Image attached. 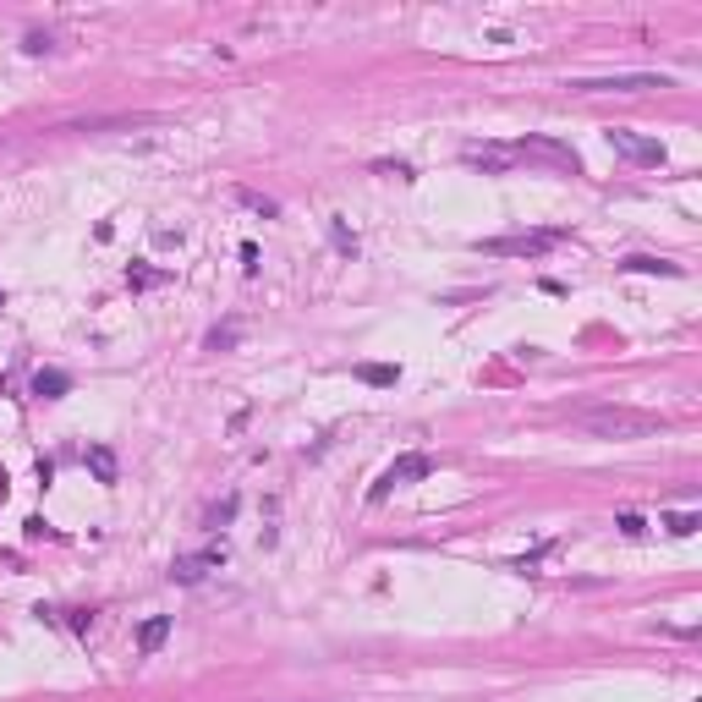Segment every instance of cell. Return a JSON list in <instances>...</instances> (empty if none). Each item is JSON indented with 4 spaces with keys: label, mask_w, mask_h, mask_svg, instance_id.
<instances>
[{
    "label": "cell",
    "mask_w": 702,
    "mask_h": 702,
    "mask_svg": "<svg viewBox=\"0 0 702 702\" xmlns=\"http://www.w3.org/2000/svg\"><path fill=\"white\" fill-rule=\"evenodd\" d=\"M664 428L658 412H637V407H598V412H582V433L593 439H647Z\"/></svg>",
    "instance_id": "6da1fadb"
},
{
    "label": "cell",
    "mask_w": 702,
    "mask_h": 702,
    "mask_svg": "<svg viewBox=\"0 0 702 702\" xmlns=\"http://www.w3.org/2000/svg\"><path fill=\"white\" fill-rule=\"evenodd\" d=\"M560 242H565V231H521V236H489V242H472V247L483 258H544Z\"/></svg>",
    "instance_id": "7a4b0ae2"
},
{
    "label": "cell",
    "mask_w": 702,
    "mask_h": 702,
    "mask_svg": "<svg viewBox=\"0 0 702 702\" xmlns=\"http://www.w3.org/2000/svg\"><path fill=\"white\" fill-rule=\"evenodd\" d=\"M433 472V461L423 456V450H407V456H395L379 477H373V489H368V505H379V500H390L395 489H407V483H423Z\"/></svg>",
    "instance_id": "3957f363"
},
{
    "label": "cell",
    "mask_w": 702,
    "mask_h": 702,
    "mask_svg": "<svg viewBox=\"0 0 702 702\" xmlns=\"http://www.w3.org/2000/svg\"><path fill=\"white\" fill-rule=\"evenodd\" d=\"M647 88H670L664 72H621V77H577L570 94H647Z\"/></svg>",
    "instance_id": "277c9868"
},
{
    "label": "cell",
    "mask_w": 702,
    "mask_h": 702,
    "mask_svg": "<svg viewBox=\"0 0 702 702\" xmlns=\"http://www.w3.org/2000/svg\"><path fill=\"white\" fill-rule=\"evenodd\" d=\"M604 138H609L614 154H626L631 165H664V143H658V138H642V132H631V126H609Z\"/></svg>",
    "instance_id": "5b68a950"
},
{
    "label": "cell",
    "mask_w": 702,
    "mask_h": 702,
    "mask_svg": "<svg viewBox=\"0 0 702 702\" xmlns=\"http://www.w3.org/2000/svg\"><path fill=\"white\" fill-rule=\"evenodd\" d=\"M510 154H516V159L538 154V159H554V165H565V170H577V165H582V159H577V149L560 143V138H544V132H526V138H516V143H510Z\"/></svg>",
    "instance_id": "8992f818"
},
{
    "label": "cell",
    "mask_w": 702,
    "mask_h": 702,
    "mask_svg": "<svg viewBox=\"0 0 702 702\" xmlns=\"http://www.w3.org/2000/svg\"><path fill=\"white\" fill-rule=\"evenodd\" d=\"M226 565V549H198V554H176L170 560V582H182V587H198L209 570Z\"/></svg>",
    "instance_id": "52a82bcc"
},
{
    "label": "cell",
    "mask_w": 702,
    "mask_h": 702,
    "mask_svg": "<svg viewBox=\"0 0 702 702\" xmlns=\"http://www.w3.org/2000/svg\"><path fill=\"white\" fill-rule=\"evenodd\" d=\"M461 159L477 165V170H489V176H510V170H516L510 143H461Z\"/></svg>",
    "instance_id": "ba28073f"
},
{
    "label": "cell",
    "mask_w": 702,
    "mask_h": 702,
    "mask_svg": "<svg viewBox=\"0 0 702 702\" xmlns=\"http://www.w3.org/2000/svg\"><path fill=\"white\" fill-rule=\"evenodd\" d=\"M621 270H626V275H664V280H681V263L653 258V253H631V258H621Z\"/></svg>",
    "instance_id": "9c48e42d"
},
{
    "label": "cell",
    "mask_w": 702,
    "mask_h": 702,
    "mask_svg": "<svg viewBox=\"0 0 702 702\" xmlns=\"http://www.w3.org/2000/svg\"><path fill=\"white\" fill-rule=\"evenodd\" d=\"M66 390H72V373H66V368H39V373H33V395H39V401H61Z\"/></svg>",
    "instance_id": "30bf717a"
},
{
    "label": "cell",
    "mask_w": 702,
    "mask_h": 702,
    "mask_svg": "<svg viewBox=\"0 0 702 702\" xmlns=\"http://www.w3.org/2000/svg\"><path fill=\"white\" fill-rule=\"evenodd\" d=\"M165 637H170V614H154V621H143V626H138V653L154 658V653L165 647Z\"/></svg>",
    "instance_id": "8fae6325"
},
{
    "label": "cell",
    "mask_w": 702,
    "mask_h": 702,
    "mask_svg": "<svg viewBox=\"0 0 702 702\" xmlns=\"http://www.w3.org/2000/svg\"><path fill=\"white\" fill-rule=\"evenodd\" d=\"M82 461H88V472H94L99 483H116V450H110V445H88Z\"/></svg>",
    "instance_id": "7c38bea8"
},
{
    "label": "cell",
    "mask_w": 702,
    "mask_h": 702,
    "mask_svg": "<svg viewBox=\"0 0 702 702\" xmlns=\"http://www.w3.org/2000/svg\"><path fill=\"white\" fill-rule=\"evenodd\" d=\"M357 379L384 390V384H395V379H401V368H390V363H363V368H357Z\"/></svg>",
    "instance_id": "4fadbf2b"
},
{
    "label": "cell",
    "mask_w": 702,
    "mask_h": 702,
    "mask_svg": "<svg viewBox=\"0 0 702 702\" xmlns=\"http://www.w3.org/2000/svg\"><path fill=\"white\" fill-rule=\"evenodd\" d=\"M236 198H242L253 214H263V219H275V214H280V203H275V198H263V193H253V187H236Z\"/></svg>",
    "instance_id": "5bb4252c"
},
{
    "label": "cell",
    "mask_w": 702,
    "mask_h": 702,
    "mask_svg": "<svg viewBox=\"0 0 702 702\" xmlns=\"http://www.w3.org/2000/svg\"><path fill=\"white\" fill-rule=\"evenodd\" d=\"M236 340H242V330H236V324H214V330H209V340H203V346H209V351H231V346H236Z\"/></svg>",
    "instance_id": "9a60e30c"
},
{
    "label": "cell",
    "mask_w": 702,
    "mask_h": 702,
    "mask_svg": "<svg viewBox=\"0 0 702 702\" xmlns=\"http://www.w3.org/2000/svg\"><path fill=\"white\" fill-rule=\"evenodd\" d=\"M664 526H670V533H675V538H691V533H697V526H702V516H691V510H681V516H664Z\"/></svg>",
    "instance_id": "2e32d148"
},
{
    "label": "cell",
    "mask_w": 702,
    "mask_h": 702,
    "mask_svg": "<svg viewBox=\"0 0 702 702\" xmlns=\"http://www.w3.org/2000/svg\"><path fill=\"white\" fill-rule=\"evenodd\" d=\"M330 236H335V247H340V253H357V236L346 231V219H340V214L330 219Z\"/></svg>",
    "instance_id": "e0dca14e"
},
{
    "label": "cell",
    "mask_w": 702,
    "mask_h": 702,
    "mask_svg": "<svg viewBox=\"0 0 702 702\" xmlns=\"http://www.w3.org/2000/svg\"><path fill=\"white\" fill-rule=\"evenodd\" d=\"M226 521H236V494L219 500V505H209V526H226Z\"/></svg>",
    "instance_id": "ac0fdd59"
},
{
    "label": "cell",
    "mask_w": 702,
    "mask_h": 702,
    "mask_svg": "<svg viewBox=\"0 0 702 702\" xmlns=\"http://www.w3.org/2000/svg\"><path fill=\"white\" fill-rule=\"evenodd\" d=\"M614 526H621V533H626V538H642V533H647V521H642L637 510H626V516H621V521H614Z\"/></svg>",
    "instance_id": "d6986e66"
},
{
    "label": "cell",
    "mask_w": 702,
    "mask_h": 702,
    "mask_svg": "<svg viewBox=\"0 0 702 702\" xmlns=\"http://www.w3.org/2000/svg\"><path fill=\"white\" fill-rule=\"evenodd\" d=\"M126 280H132V291H143V286H159V280H165V270H132Z\"/></svg>",
    "instance_id": "ffe728a7"
},
{
    "label": "cell",
    "mask_w": 702,
    "mask_h": 702,
    "mask_svg": "<svg viewBox=\"0 0 702 702\" xmlns=\"http://www.w3.org/2000/svg\"><path fill=\"white\" fill-rule=\"evenodd\" d=\"M373 170H384V176H412V165H407V159H379Z\"/></svg>",
    "instance_id": "44dd1931"
},
{
    "label": "cell",
    "mask_w": 702,
    "mask_h": 702,
    "mask_svg": "<svg viewBox=\"0 0 702 702\" xmlns=\"http://www.w3.org/2000/svg\"><path fill=\"white\" fill-rule=\"evenodd\" d=\"M242 270H247V275L258 270V242H242Z\"/></svg>",
    "instance_id": "7402d4cb"
},
{
    "label": "cell",
    "mask_w": 702,
    "mask_h": 702,
    "mask_svg": "<svg viewBox=\"0 0 702 702\" xmlns=\"http://www.w3.org/2000/svg\"><path fill=\"white\" fill-rule=\"evenodd\" d=\"M6 483H12V477H6V467H0V500H6Z\"/></svg>",
    "instance_id": "603a6c76"
},
{
    "label": "cell",
    "mask_w": 702,
    "mask_h": 702,
    "mask_svg": "<svg viewBox=\"0 0 702 702\" xmlns=\"http://www.w3.org/2000/svg\"><path fill=\"white\" fill-rule=\"evenodd\" d=\"M0 307H6V291H0Z\"/></svg>",
    "instance_id": "cb8c5ba5"
},
{
    "label": "cell",
    "mask_w": 702,
    "mask_h": 702,
    "mask_svg": "<svg viewBox=\"0 0 702 702\" xmlns=\"http://www.w3.org/2000/svg\"><path fill=\"white\" fill-rule=\"evenodd\" d=\"M0 384H6V373H0Z\"/></svg>",
    "instance_id": "d4e9b609"
}]
</instances>
